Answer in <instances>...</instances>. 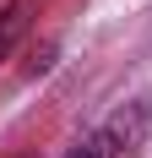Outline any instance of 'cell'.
<instances>
[{
	"label": "cell",
	"mask_w": 152,
	"mask_h": 158,
	"mask_svg": "<svg viewBox=\"0 0 152 158\" xmlns=\"http://www.w3.org/2000/svg\"><path fill=\"white\" fill-rule=\"evenodd\" d=\"M136 136H141V114H130V126H125V114H114L103 131H92L87 142H76L65 158H130Z\"/></svg>",
	"instance_id": "1"
},
{
	"label": "cell",
	"mask_w": 152,
	"mask_h": 158,
	"mask_svg": "<svg viewBox=\"0 0 152 158\" xmlns=\"http://www.w3.org/2000/svg\"><path fill=\"white\" fill-rule=\"evenodd\" d=\"M38 6H44V0H6V6H0V60H11V49L27 38Z\"/></svg>",
	"instance_id": "2"
}]
</instances>
